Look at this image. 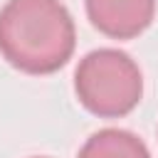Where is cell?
<instances>
[{
    "label": "cell",
    "mask_w": 158,
    "mask_h": 158,
    "mask_svg": "<svg viewBox=\"0 0 158 158\" xmlns=\"http://www.w3.org/2000/svg\"><path fill=\"white\" fill-rule=\"evenodd\" d=\"M77 44L74 20L59 0H7L0 10V54L25 74L62 69Z\"/></svg>",
    "instance_id": "1"
},
{
    "label": "cell",
    "mask_w": 158,
    "mask_h": 158,
    "mask_svg": "<svg viewBox=\"0 0 158 158\" xmlns=\"http://www.w3.org/2000/svg\"><path fill=\"white\" fill-rule=\"evenodd\" d=\"M74 89L86 111L101 118H118L133 111L141 101L143 77L131 54L101 47L79 62Z\"/></svg>",
    "instance_id": "2"
},
{
    "label": "cell",
    "mask_w": 158,
    "mask_h": 158,
    "mask_svg": "<svg viewBox=\"0 0 158 158\" xmlns=\"http://www.w3.org/2000/svg\"><path fill=\"white\" fill-rule=\"evenodd\" d=\"M91 25L114 40L138 37L156 15V0H86Z\"/></svg>",
    "instance_id": "3"
},
{
    "label": "cell",
    "mask_w": 158,
    "mask_h": 158,
    "mask_svg": "<svg viewBox=\"0 0 158 158\" xmlns=\"http://www.w3.org/2000/svg\"><path fill=\"white\" fill-rule=\"evenodd\" d=\"M77 158H151V153L136 133L123 128H101L86 138Z\"/></svg>",
    "instance_id": "4"
}]
</instances>
